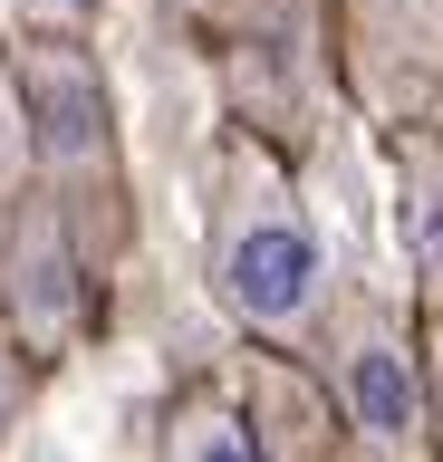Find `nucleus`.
I'll return each instance as SVG.
<instances>
[{
  "mask_svg": "<svg viewBox=\"0 0 443 462\" xmlns=\"http://www.w3.org/2000/svg\"><path fill=\"white\" fill-rule=\"evenodd\" d=\"M203 289L261 356H309L337 318V260L318 212L299 202L290 164L251 125H222L203 183Z\"/></svg>",
  "mask_w": 443,
  "mask_h": 462,
  "instance_id": "1",
  "label": "nucleus"
},
{
  "mask_svg": "<svg viewBox=\"0 0 443 462\" xmlns=\"http://www.w3.org/2000/svg\"><path fill=\"white\" fill-rule=\"evenodd\" d=\"M10 106H20L30 183L88 231L97 270H106L125 241V125H116V97L97 78V58L59 29H30L10 49Z\"/></svg>",
  "mask_w": 443,
  "mask_h": 462,
  "instance_id": "2",
  "label": "nucleus"
},
{
  "mask_svg": "<svg viewBox=\"0 0 443 462\" xmlns=\"http://www.w3.org/2000/svg\"><path fill=\"white\" fill-rule=\"evenodd\" d=\"M328 404L366 462H443V433H434V395H424V346L414 328L385 299H337L328 318Z\"/></svg>",
  "mask_w": 443,
  "mask_h": 462,
  "instance_id": "3",
  "label": "nucleus"
},
{
  "mask_svg": "<svg viewBox=\"0 0 443 462\" xmlns=\"http://www.w3.org/2000/svg\"><path fill=\"white\" fill-rule=\"evenodd\" d=\"M0 309H10V328L30 346V366L39 356H68V346L88 337V309H97L88 231L68 222L39 183H20L10 193V222H0Z\"/></svg>",
  "mask_w": 443,
  "mask_h": 462,
  "instance_id": "4",
  "label": "nucleus"
},
{
  "mask_svg": "<svg viewBox=\"0 0 443 462\" xmlns=\"http://www.w3.org/2000/svg\"><path fill=\"white\" fill-rule=\"evenodd\" d=\"M385 164H395V202H405V260L424 299L443 309V135L434 125H385Z\"/></svg>",
  "mask_w": 443,
  "mask_h": 462,
  "instance_id": "5",
  "label": "nucleus"
},
{
  "mask_svg": "<svg viewBox=\"0 0 443 462\" xmlns=\"http://www.w3.org/2000/svg\"><path fill=\"white\" fill-rule=\"evenodd\" d=\"M154 462H261V433L222 385H183L164 404V453Z\"/></svg>",
  "mask_w": 443,
  "mask_h": 462,
  "instance_id": "6",
  "label": "nucleus"
},
{
  "mask_svg": "<svg viewBox=\"0 0 443 462\" xmlns=\"http://www.w3.org/2000/svg\"><path fill=\"white\" fill-rule=\"evenodd\" d=\"M20 404H30V346H20V328H10V309H0V443H10V424H20Z\"/></svg>",
  "mask_w": 443,
  "mask_h": 462,
  "instance_id": "7",
  "label": "nucleus"
},
{
  "mask_svg": "<svg viewBox=\"0 0 443 462\" xmlns=\"http://www.w3.org/2000/svg\"><path fill=\"white\" fill-rule=\"evenodd\" d=\"M0 68H10V58H0Z\"/></svg>",
  "mask_w": 443,
  "mask_h": 462,
  "instance_id": "8",
  "label": "nucleus"
}]
</instances>
